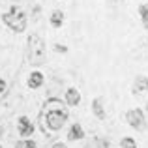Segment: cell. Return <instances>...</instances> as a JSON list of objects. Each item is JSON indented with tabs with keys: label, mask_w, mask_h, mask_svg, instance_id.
I'll use <instances>...</instances> for the list:
<instances>
[{
	"label": "cell",
	"mask_w": 148,
	"mask_h": 148,
	"mask_svg": "<svg viewBox=\"0 0 148 148\" xmlns=\"http://www.w3.org/2000/svg\"><path fill=\"white\" fill-rule=\"evenodd\" d=\"M69 118L68 105L62 103V99L51 98L43 103L40 111V126L43 133H51V131H58L66 126Z\"/></svg>",
	"instance_id": "cell-1"
},
{
	"label": "cell",
	"mask_w": 148,
	"mask_h": 148,
	"mask_svg": "<svg viewBox=\"0 0 148 148\" xmlns=\"http://www.w3.org/2000/svg\"><path fill=\"white\" fill-rule=\"evenodd\" d=\"M26 58L32 66H40L45 62V43L38 34H32L26 40Z\"/></svg>",
	"instance_id": "cell-2"
},
{
	"label": "cell",
	"mask_w": 148,
	"mask_h": 148,
	"mask_svg": "<svg viewBox=\"0 0 148 148\" xmlns=\"http://www.w3.org/2000/svg\"><path fill=\"white\" fill-rule=\"evenodd\" d=\"M2 21H4V25L10 26L13 32H25V28H26V15H25V11L17 6H11V10L2 15Z\"/></svg>",
	"instance_id": "cell-3"
},
{
	"label": "cell",
	"mask_w": 148,
	"mask_h": 148,
	"mask_svg": "<svg viewBox=\"0 0 148 148\" xmlns=\"http://www.w3.org/2000/svg\"><path fill=\"white\" fill-rule=\"evenodd\" d=\"M126 120H127V124L137 131H143L146 127V118H145V112H143L141 109H131V111H127Z\"/></svg>",
	"instance_id": "cell-4"
},
{
	"label": "cell",
	"mask_w": 148,
	"mask_h": 148,
	"mask_svg": "<svg viewBox=\"0 0 148 148\" xmlns=\"http://www.w3.org/2000/svg\"><path fill=\"white\" fill-rule=\"evenodd\" d=\"M131 92L135 96H143L148 92V77L146 75H139L137 79L133 81V86H131Z\"/></svg>",
	"instance_id": "cell-5"
},
{
	"label": "cell",
	"mask_w": 148,
	"mask_h": 148,
	"mask_svg": "<svg viewBox=\"0 0 148 148\" xmlns=\"http://www.w3.org/2000/svg\"><path fill=\"white\" fill-rule=\"evenodd\" d=\"M81 103V92L77 90V88H68L66 90V105H69V107H77V105Z\"/></svg>",
	"instance_id": "cell-6"
},
{
	"label": "cell",
	"mask_w": 148,
	"mask_h": 148,
	"mask_svg": "<svg viewBox=\"0 0 148 148\" xmlns=\"http://www.w3.org/2000/svg\"><path fill=\"white\" fill-rule=\"evenodd\" d=\"M34 133V124L30 122L26 116H21L19 118V135H23V137H28V135Z\"/></svg>",
	"instance_id": "cell-7"
},
{
	"label": "cell",
	"mask_w": 148,
	"mask_h": 148,
	"mask_svg": "<svg viewBox=\"0 0 148 148\" xmlns=\"http://www.w3.org/2000/svg\"><path fill=\"white\" fill-rule=\"evenodd\" d=\"M81 139H84L83 126H81V124H73L68 131V141H81Z\"/></svg>",
	"instance_id": "cell-8"
},
{
	"label": "cell",
	"mask_w": 148,
	"mask_h": 148,
	"mask_svg": "<svg viewBox=\"0 0 148 148\" xmlns=\"http://www.w3.org/2000/svg\"><path fill=\"white\" fill-rule=\"evenodd\" d=\"M28 88H32V90H36V88H40L41 84H43V73H40V71H32L30 73V77H28Z\"/></svg>",
	"instance_id": "cell-9"
},
{
	"label": "cell",
	"mask_w": 148,
	"mask_h": 148,
	"mask_svg": "<svg viewBox=\"0 0 148 148\" xmlns=\"http://www.w3.org/2000/svg\"><path fill=\"white\" fill-rule=\"evenodd\" d=\"M92 112L96 114V118H98V120H105V118H107L105 109H103V103H101V98L92 99Z\"/></svg>",
	"instance_id": "cell-10"
},
{
	"label": "cell",
	"mask_w": 148,
	"mask_h": 148,
	"mask_svg": "<svg viewBox=\"0 0 148 148\" xmlns=\"http://www.w3.org/2000/svg\"><path fill=\"white\" fill-rule=\"evenodd\" d=\"M51 26H53V28H60L62 25H64V13H62L60 10H54L53 13H51Z\"/></svg>",
	"instance_id": "cell-11"
},
{
	"label": "cell",
	"mask_w": 148,
	"mask_h": 148,
	"mask_svg": "<svg viewBox=\"0 0 148 148\" xmlns=\"http://www.w3.org/2000/svg\"><path fill=\"white\" fill-rule=\"evenodd\" d=\"M139 15H141L143 26L148 30V4H141V6H139Z\"/></svg>",
	"instance_id": "cell-12"
},
{
	"label": "cell",
	"mask_w": 148,
	"mask_h": 148,
	"mask_svg": "<svg viewBox=\"0 0 148 148\" xmlns=\"http://www.w3.org/2000/svg\"><path fill=\"white\" fill-rule=\"evenodd\" d=\"M111 145H109V141H105V139H99V137H96L92 143H88L86 148H109Z\"/></svg>",
	"instance_id": "cell-13"
},
{
	"label": "cell",
	"mask_w": 148,
	"mask_h": 148,
	"mask_svg": "<svg viewBox=\"0 0 148 148\" xmlns=\"http://www.w3.org/2000/svg\"><path fill=\"white\" fill-rule=\"evenodd\" d=\"M120 148H137V143L133 137H124L120 141Z\"/></svg>",
	"instance_id": "cell-14"
},
{
	"label": "cell",
	"mask_w": 148,
	"mask_h": 148,
	"mask_svg": "<svg viewBox=\"0 0 148 148\" xmlns=\"http://www.w3.org/2000/svg\"><path fill=\"white\" fill-rule=\"evenodd\" d=\"M15 148H38V145L32 141V139H25V141H19Z\"/></svg>",
	"instance_id": "cell-15"
},
{
	"label": "cell",
	"mask_w": 148,
	"mask_h": 148,
	"mask_svg": "<svg viewBox=\"0 0 148 148\" xmlns=\"http://www.w3.org/2000/svg\"><path fill=\"white\" fill-rule=\"evenodd\" d=\"M54 51H56V53H68V47H66V45H60V43H54Z\"/></svg>",
	"instance_id": "cell-16"
},
{
	"label": "cell",
	"mask_w": 148,
	"mask_h": 148,
	"mask_svg": "<svg viewBox=\"0 0 148 148\" xmlns=\"http://www.w3.org/2000/svg\"><path fill=\"white\" fill-rule=\"evenodd\" d=\"M4 92H6V81L0 79V94H4Z\"/></svg>",
	"instance_id": "cell-17"
},
{
	"label": "cell",
	"mask_w": 148,
	"mask_h": 148,
	"mask_svg": "<svg viewBox=\"0 0 148 148\" xmlns=\"http://www.w3.org/2000/svg\"><path fill=\"white\" fill-rule=\"evenodd\" d=\"M51 148H68V145H64V143H56V145H53Z\"/></svg>",
	"instance_id": "cell-18"
},
{
	"label": "cell",
	"mask_w": 148,
	"mask_h": 148,
	"mask_svg": "<svg viewBox=\"0 0 148 148\" xmlns=\"http://www.w3.org/2000/svg\"><path fill=\"white\" fill-rule=\"evenodd\" d=\"M0 148H2V146H0Z\"/></svg>",
	"instance_id": "cell-19"
}]
</instances>
